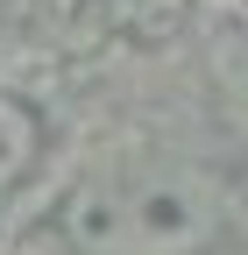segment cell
<instances>
[{"label": "cell", "instance_id": "6da1fadb", "mask_svg": "<svg viewBox=\"0 0 248 255\" xmlns=\"http://www.w3.org/2000/svg\"><path fill=\"white\" fill-rule=\"evenodd\" d=\"M220 227L227 184L184 156L92 170L57 199V234L78 255H199Z\"/></svg>", "mask_w": 248, "mask_h": 255}, {"label": "cell", "instance_id": "7a4b0ae2", "mask_svg": "<svg viewBox=\"0 0 248 255\" xmlns=\"http://www.w3.org/2000/svg\"><path fill=\"white\" fill-rule=\"evenodd\" d=\"M36 149H43V114L28 100H14V92H0V191L14 177H28Z\"/></svg>", "mask_w": 248, "mask_h": 255}]
</instances>
